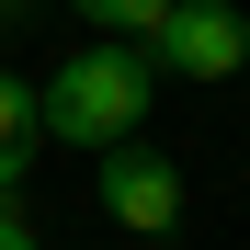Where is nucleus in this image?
I'll return each instance as SVG.
<instances>
[{"label":"nucleus","instance_id":"f257e3e1","mask_svg":"<svg viewBox=\"0 0 250 250\" xmlns=\"http://www.w3.org/2000/svg\"><path fill=\"white\" fill-rule=\"evenodd\" d=\"M148 91H159V68H148L137 46H80L34 103H46V137H57V148H91V159H103V148H125V137L148 125Z\"/></svg>","mask_w":250,"mask_h":250},{"label":"nucleus","instance_id":"f03ea898","mask_svg":"<svg viewBox=\"0 0 250 250\" xmlns=\"http://www.w3.org/2000/svg\"><path fill=\"white\" fill-rule=\"evenodd\" d=\"M91 193H103V216L125 228V239H182V171H171V159H159L148 137H125V148H103L91 159Z\"/></svg>","mask_w":250,"mask_h":250},{"label":"nucleus","instance_id":"7ed1b4c3","mask_svg":"<svg viewBox=\"0 0 250 250\" xmlns=\"http://www.w3.org/2000/svg\"><path fill=\"white\" fill-rule=\"evenodd\" d=\"M137 57L171 68V80H239L250 68V23H239V0H171V23H159Z\"/></svg>","mask_w":250,"mask_h":250},{"label":"nucleus","instance_id":"20e7f679","mask_svg":"<svg viewBox=\"0 0 250 250\" xmlns=\"http://www.w3.org/2000/svg\"><path fill=\"white\" fill-rule=\"evenodd\" d=\"M34 137H46V103H34V80H12V68H0V193L34 171Z\"/></svg>","mask_w":250,"mask_h":250},{"label":"nucleus","instance_id":"39448f33","mask_svg":"<svg viewBox=\"0 0 250 250\" xmlns=\"http://www.w3.org/2000/svg\"><path fill=\"white\" fill-rule=\"evenodd\" d=\"M80 23H103V34H125V46H148L159 23H171V0H68Z\"/></svg>","mask_w":250,"mask_h":250},{"label":"nucleus","instance_id":"423d86ee","mask_svg":"<svg viewBox=\"0 0 250 250\" xmlns=\"http://www.w3.org/2000/svg\"><path fill=\"white\" fill-rule=\"evenodd\" d=\"M0 250H34V216H23L12 193H0Z\"/></svg>","mask_w":250,"mask_h":250}]
</instances>
